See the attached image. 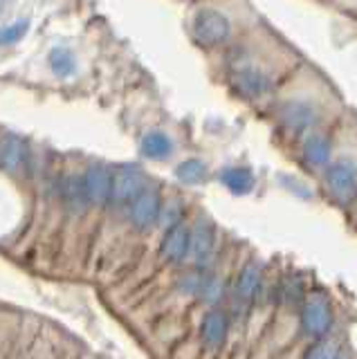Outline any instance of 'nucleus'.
<instances>
[{"instance_id": "obj_5", "label": "nucleus", "mask_w": 357, "mask_h": 359, "mask_svg": "<svg viewBox=\"0 0 357 359\" xmlns=\"http://www.w3.org/2000/svg\"><path fill=\"white\" fill-rule=\"evenodd\" d=\"M231 83L245 99H263L272 93V79L256 65H243L234 70Z\"/></svg>"}, {"instance_id": "obj_24", "label": "nucleus", "mask_w": 357, "mask_h": 359, "mask_svg": "<svg viewBox=\"0 0 357 359\" xmlns=\"http://www.w3.org/2000/svg\"><path fill=\"white\" fill-rule=\"evenodd\" d=\"M27 29H29V20L27 18H18L16 22H12V25H7V27L0 29V45H14V43H18L27 34Z\"/></svg>"}, {"instance_id": "obj_4", "label": "nucleus", "mask_w": 357, "mask_h": 359, "mask_svg": "<svg viewBox=\"0 0 357 359\" xmlns=\"http://www.w3.org/2000/svg\"><path fill=\"white\" fill-rule=\"evenodd\" d=\"M191 241H189V258L196 267H209L216 250V229L207 218H198L191 229Z\"/></svg>"}, {"instance_id": "obj_18", "label": "nucleus", "mask_w": 357, "mask_h": 359, "mask_svg": "<svg viewBox=\"0 0 357 359\" xmlns=\"http://www.w3.org/2000/svg\"><path fill=\"white\" fill-rule=\"evenodd\" d=\"M278 299H281V303L285 308H299L306 299L301 278H297V276L285 278L281 283V287H278Z\"/></svg>"}, {"instance_id": "obj_15", "label": "nucleus", "mask_w": 357, "mask_h": 359, "mask_svg": "<svg viewBox=\"0 0 357 359\" xmlns=\"http://www.w3.org/2000/svg\"><path fill=\"white\" fill-rule=\"evenodd\" d=\"M171 151H173L171 140L160 130H153L142 140V155L149 157V160H164V157L171 155Z\"/></svg>"}, {"instance_id": "obj_6", "label": "nucleus", "mask_w": 357, "mask_h": 359, "mask_svg": "<svg viewBox=\"0 0 357 359\" xmlns=\"http://www.w3.org/2000/svg\"><path fill=\"white\" fill-rule=\"evenodd\" d=\"M261 292H263V267L254 261L245 263L236 280H234V299L245 310L261 297Z\"/></svg>"}, {"instance_id": "obj_20", "label": "nucleus", "mask_w": 357, "mask_h": 359, "mask_svg": "<svg viewBox=\"0 0 357 359\" xmlns=\"http://www.w3.org/2000/svg\"><path fill=\"white\" fill-rule=\"evenodd\" d=\"M50 67H52V72L57 76H70L74 72V67H76V61H74V56H72L70 50L54 48L50 52Z\"/></svg>"}, {"instance_id": "obj_22", "label": "nucleus", "mask_w": 357, "mask_h": 359, "mask_svg": "<svg viewBox=\"0 0 357 359\" xmlns=\"http://www.w3.org/2000/svg\"><path fill=\"white\" fill-rule=\"evenodd\" d=\"M342 353H339V346L337 341H332V339H319V341H312L308 348H306V353L301 359H337Z\"/></svg>"}, {"instance_id": "obj_3", "label": "nucleus", "mask_w": 357, "mask_h": 359, "mask_svg": "<svg viewBox=\"0 0 357 359\" xmlns=\"http://www.w3.org/2000/svg\"><path fill=\"white\" fill-rule=\"evenodd\" d=\"M278 121L288 133L295 135H308L312 133L317 123V110L308 101H285V104L278 108Z\"/></svg>"}, {"instance_id": "obj_10", "label": "nucleus", "mask_w": 357, "mask_h": 359, "mask_svg": "<svg viewBox=\"0 0 357 359\" xmlns=\"http://www.w3.org/2000/svg\"><path fill=\"white\" fill-rule=\"evenodd\" d=\"M83 187H86L88 200L95 202V205H106V202L113 198V173H110L106 166L95 164L86 171Z\"/></svg>"}, {"instance_id": "obj_14", "label": "nucleus", "mask_w": 357, "mask_h": 359, "mask_svg": "<svg viewBox=\"0 0 357 359\" xmlns=\"http://www.w3.org/2000/svg\"><path fill=\"white\" fill-rule=\"evenodd\" d=\"M220 182L229 189L234 196H248L254 189V173L245 166H229L220 171Z\"/></svg>"}, {"instance_id": "obj_17", "label": "nucleus", "mask_w": 357, "mask_h": 359, "mask_svg": "<svg viewBox=\"0 0 357 359\" xmlns=\"http://www.w3.org/2000/svg\"><path fill=\"white\" fill-rule=\"evenodd\" d=\"M63 200H65V205L72 207L74 211H83L88 205V194H86L83 180H76V177L65 180L63 182Z\"/></svg>"}, {"instance_id": "obj_25", "label": "nucleus", "mask_w": 357, "mask_h": 359, "mask_svg": "<svg viewBox=\"0 0 357 359\" xmlns=\"http://www.w3.org/2000/svg\"><path fill=\"white\" fill-rule=\"evenodd\" d=\"M337 359H346V357H344V355H339V357H337Z\"/></svg>"}, {"instance_id": "obj_7", "label": "nucleus", "mask_w": 357, "mask_h": 359, "mask_svg": "<svg viewBox=\"0 0 357 359\" xmlns=\"http://www.w3.org/2000/svg\"><path fill=\"white\" fill-rule=\"evenodd\" d=\"M326 187L335 198L349 200L357 189V164L353 160H337L326 166Z\"/></svg>"}, {"instance_id": "obj_19", "label": "nucleus", "mask_w": 357, "mask_h": 359, "mask_svg": "<svg viewBox=\"0 0 357 359\" xmlns=\"http://www.w3.org/2000/svg\"><path fill=\"white\" fill-rule=\"evenodd\" d=\"M0 164H3L7 171H16V168L23 164V142L16 137H7L3 142V149H0Z\"/></svg>"}, {"instance_id": "obj_2", "label": "nucleus", "mask_w": 357, "mask_h": 359, "mask_svg": "<svg viewBox=\"0 0 357 359\" xmlns=\"http://www.w3.org/2000/svg\"><path fill=\"white\" fill-rule=\"evenodd\" d=\"M194 36L207 48L222 45L231 36V22L218 9H200L194 18Z\"/></svg>"}, {"instance_id": "obj_23", "label": "nucleus", "mask_w": 357, "mask_h": 359, "mask_svg": "<svg viewBox=\"0 0 357 359\" xmlns=\"http://www.w3.org/2000/svg\"><path fill=\"white\" fill-rule=\"evenodd\" d=\"M160 227L166 231L175 227V224H182V205L180 200H166L162 209H160V216H158Z\"/></svg>"}, {"instance_id": "obj_12", "label": "nucleus", "mask_w": 357, "mask_h": 359, "mask_svg": "<svg viewBox=\"0 0 357 359\" xmlns=\"http://www.w3.org/2000/svg\"><path fill=\"white\" fill-rule=\"evenodd\" d=\"M301 155L308 166L312 168H323L330 164V155H332V146L330 140L323 133L312 130L304 135V142H301Z\"/></svg>"}, {"instance_id": "obj_11", "label": "nucleus", "mask_w": 357, "mask_h": 359, "mask_svg": "<svg viewBox=\"0 0 357 359\" xmlns=\"http://www.w3.org/2000/svg\"><path fill=\"white\" fill-rule=\"evenodd\" d=\"M189 241H191V231L184 224H175V227L166 229L160 254L166 263H182L184 258H189Z\"/></svg>"}, {"instance_id": "obj_21", "label": "nucleus", "mask_w": 357, "mask_h": 359, "mask_svg": "<svg viewBox=\"0 0 357 359\" xmlns=\"http://www.w3.org/2000/svg\"><path fill=\"white\" fill-rule=\"evenodd\" d=\"M207 175V166L200 160H187L175 168V177L184 184H198Z\"/></svg>"}, {"instance_id": "obj_1", "label": "nucleus", "mask_w": 357, "mask_h": 359, "mask_svg": "<svg viewBox=\"0 0 357 359\" xmlns=\"http://www.w3.org/2000/svg\"><path fill=\"white\" fill-rule=\"evenodd\" d=\"M301 334L312 341L326 339L332 330V306L321 292H310L299 306Z\"/></svg>"}, {"instance_id": "obj_8", "label": "nucleus", "mask_w": 357, "mask_h": 359, "mask_svg": "<svg viewBox=\"0 0 357 359\" xmlns=\"http://www.w3.org/2000/svg\"><path fill=\"white\" fill-rule=\"evenodd\" d=\"M147 189V175L137 166H121L113 173V198L117 202H133Z\"/></svg>"}, {"instance_id": "obj_13", "label": "nucleus", "mask_w": 357, "mask_h": 359, "mask_svg": "<svg viewBox=\"0 0 357 359\" xmlns=\"http://www.w3.org/2000/svg\"><path fill=\"white\" fill-rule=\"evenodd\" d=\"M229 332V319L222 310H207L203 321H200V337H203L205 346L209 348H218L222 341L227 339Z\"/></svg>"}, {"instance_id": "obj_9", "label": "nucleus", "mask_w": 357, "mask_h": 359, "mask_svg": "<svg viewBox=\"0 0 357 359\" xmlns=\"http://www.w3.org/2000/svg\"><path fill=\"white\" fill-rule=\"evenodd\" d=\"M160 209H162V200L160 194L155 189H147L144 194H140L135 200L130 202V218L133 224L137 229H149L158 222L160 216Z\"/></svg>"}, {"instance_id": "obj_16", "label": "nucleus", "mask_w": 357, "mask_h": 359, "mask_svg": "<svg viewBox=\"0 0 357 359\" xmlns=\"http://www.w3.org/2000/svg\"><path fill=\"white\" fill-rule=\"evenodd\" d=\"M196 297L200 301H205L207 306H216V303L225 297V283L216 274H200V285Z\"/></svg>"}]
</instances>
